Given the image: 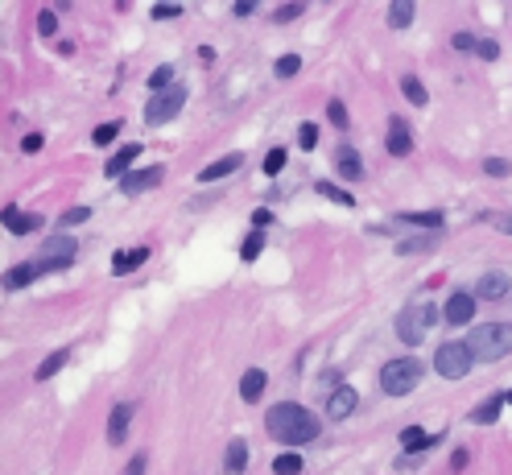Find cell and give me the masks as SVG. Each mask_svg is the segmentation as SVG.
Wrapping results in <instances>:
<instances>
[{
    "label": "cell",
    "instance_id": "6da1fadb",
    "mask_svg": "<svg viewBox=\"0 0 512 475\" xmlns=\"http://www.w3.org/2000/svg\"><path fill=\"white\" fill-rule=\"evenodd\" d=\"M265 430L285 442V447H302V442H314L318 438V418L310 409H302L298 401H281L265 414Z\"/></svg>",
    "mask_w": 512,
    "mask_h": 475
},
{
    "label": "cell",
    "instance_id": "7a4b0ae2",
    "mask_svg": "<svg viewBox=\"0 0 512 475\" xmlns=\"http://www.w3.org/2000/svg\"><path fill=\"white\" fill-rule=\"evenodd\" d=\"M467 347H471V356L484 360V364L504 360V356H512V327L508 323H484L467 335Z\"/></svg>",
    "mask_w": 512,
    "mask_h": 475
},
{
    "label": "cell",
    "instance_id": "3957f363",
    "mask_svg": "<svg viewBox=\"0 0 512 475\" xmlns=\"http://www.w3.org/2000/svg\"><path fill=\"white\" fill-rule=\"evenodd\" d=\"M434 319H438V306L434 302H413V306H405L401 314H397V339L401 343H422L426 339V331L434 327Z\"/></svg>",
    "mask_w": 512,
    "mask_h": 475
},
{
    "label": "cell",
    "instance_id": "277c9868",
    "mask_svg": "<svg viewBox=\"0 0 512 475\" xmlns=\"http://www.w3.org/2000/svg\"><path fill=\"white\" fill-rule=\"evenodd\" d=\"M418 380H422V364L413 360V356L389 360V364L380 368V389L389 393V397H405L409 389H418Z\"/></svg>",
    "mask_w": 512,
    "mask_h": 475
},
{
    "label": "cell",
    "instance_id": "5b68a950",
    "mask_svg": "<svg viewBox=\"0 0 512 475\" xmlns=\"http://www.w3.org/2000/svg\"><path fill=\"white\" fill-rule=\"evenodd\" d=\"M471 364H475V356H471L467 343H442L438 352H434V368L446 380H463L471 372Z\"/></svg>",
    "mask_w": 512,
    "mask_h": 475
},
{
    "label": "cell",
    "instance_id": "8992f818",
    "mask_svg": "<svg viewBox=\"0 0 512 475\" xmlns=\"http://www.w3.org/2000/svg\"><path fill=\"white\" fill-rule=\"evenodd\" d=\"M182 104H186V91H182V87H170V91H162V95H153V100L145 104V124H166V120H174V116L182 112Z\"/></svg>",
    "mask_w": 512,
    "mask_h": 475
},
{
    "label": "cell",
    "instance_id": "52a82bcc",
    "mask_svg": "<svg viewBox=\"0 0 512 475\" xmlns=\"http://www.w3.org/2000/svg\"><path fill=\"white\" fill-rule=\"evenodd\" d=\"M475 294H467V290H459V294H451L446 298V306H442V319L446 323H455V327H467L471 319H475Z\"/></svg>",
    "mask_w": 512,
    "mask_h": 475
},
{
    "label": "cell",
    "instance_id": "ba28073f",
    "mask_svg": "<svg viewBox=\"0 0 512 475\" xmlns=\"http://www.w3.org/2000/svg\"><path fill=\"white\" fill-rule=\"evenodd\" d=\"M42 273H50V261H25V265H17V269H9L5 273V290L13 294V290H25L34 277H42Z\"/></svg>",
    "mask_w": 512,
    "mask_h": 475
},
{
    "label": "cell",
    "instance_id": "9c48e42d",
    "mask_svg": "<svg viewBox=\"0 0 512 475\" xmlns=\"http://www.w3.org/2000/svg\"><path fill=\"white\" fill-rule=\"evenodd\" d=\"M133 414H137L133 401H120L112 409V418H108V442H112V447H120V442L128 438V422H133Z\"/></svg>",
    "mask_w": 512,
    "mask_h": 475
},
{
    "label": "cell",
    "instance_id": "30bf717a",
    "mask_svg": "<svg viewBox=\"0 0 512 475\" xmlns=\"http://www.w3.org/2000/svg\"><path fill=\"white\" fill-rule=\"evenodd\" d=\"M42 261H58V265H75V236H50L42 248Z\"/></svg>",
    "mask_w": 512,
    "mask_h": 475
},
{
    "label": "cell",
    "instance_id": "8fae6325",
    "mask_svg": "<svg viewBox=\"0 0 512 475\" xmlns=\"http://www.w3.org/2000/svg\"><path fill=\"white\" fill-rule=\"evenodd\" d=\"M162 178H166V170H162V166H149V170H133V174H128V178L120 182V190H124V195H141V190L157 186Z\"/></svg>",
    "mask_w": 512,
    "mask_h": 475
},
{
    "label": "cell",
    "instance_id": "7c38bea8",
    "mask_svg": "<svg viewBox=\"0 0 512 475\" xmlns=\"http://www.w3.org/2000/svg\"><path fill=\"white\" fill-rule=\"evenodd\" d=\"M475 298H484V302L508 298V277H504V273H484V277L475 281Z\"/></svg>",
    "mask_w": 512,
    "mask_h": 475
},
{
    "label": "cell",
    "instance_id": "4fadbf2b",
    "mask_svg": "<svg viewBox=\"0 0 512 475\" xmlns=\"http://www.w3.org/2000/svg\"><path fill=\"white\" fill-rule=\"evenodd\" d=\"M409 149H413L409 124H405L401 116H393V120H389V153H393V157H409Z\"/></svg>",
    "mask_w": 512,
    "mask_h": 475
},
{
    "label": "cell",
    "instance_id": "5bb4252c",
    "mask_svg": "<svg viewBox=\"0 0 512 475\" xmlns=\"http://www.w3.org/2000/svg\"><path fill=\"white\" fill-rule=\"evenodd\" d=\"M149 261V248L141 244V248H128V252H116V257H112V273L116 277H128V273H133L137 265H145Z\"/></svg>",
    "mask_w": 512,
    "mask_h": 475
},
{
    "label": "cell",
    "instance_id": "9a60e30c",
    "mask_svg": "<svg viewBox=\"0 0 512 475\" xmlns=\"http://www.w3.org/2000/svg\"><path fill=\"white\" fill-rule=\"evenodd\" d=\"M137 153H141V145H120V153H116L112 162L104 166V174H108V178H120V182H124V178H128V166L137 162Z\"/></svg>",
    "mask_w": 512,
    "mask_h": 475
},
{
    "label": "cell",
    "instance_id": "2e32d148",
    "mask_svg": "<svg viewBox=\"0 0 512 475\" xmlns=\"http://www.w3.org/2000/svg\"><path fill=\"white\" fill-rule=\"evenodd\" d=\"M5 228L13 236H25V232H38L42 228V215H21L17 207H5Z\"/></svg>",
    "mask_w": 512,
    "mask_h": 475
},
{
    "label": "cell",
    "instance_id": "e0dca14e",
    "mask_svg": "<svg viewBox=\"0 0 512 475\" xmlns=\"http://www.w3.org/2000/svg\"><path fill=\"white\" fill-rule=\"evenodd\" d=\"M236 166H244V153H228L219 157V162H211L207 170H199V182H215V178H228Z\"/></svg>",
    "mask_w": 512,
    "mask_h": 475
},
{
    "label": "cell",
    "instance_id": "ac0fdd59",
    "mask_svg": "<svg viewBox=\"0 0 512 475\" xmlns=\"http://www.w3.org/2000/svg\"><path fill=\"white\" fill-rule=\"evenodd\" d=\"M504 401H508V393H492L484 405H475V414H471V422L475 426H492L496 418H500V409H504Z\"/></svg>",
    "mask_w": 512,
    "mask_h": 475
},
{
    "label": "cell",
    "instance_id": "d6986e66",
    "mask_svg": "<svg viewBox=\"0 0 512 475\" xmlns=\"http://www.w3.org/2000/svg\"><path fill=\"white\" fill-rule=\"evenodd\" d=\"M351 409H356V389H347V385H343V389H335V393H331V401H327V414H331L335 422H343V418L351 414Z\"/></svg>",
    "mask_w": 512,
    "mask_h": 475
},
{
    "label": "cell",
    "instance_id": "ffe728a7",
    "mask_svg": "<svg viewBox=\"0 0 512 475\" xmlns=\"http://www.w3.org/2000/svg\"><path fill=\"white\" fill-rule=\"evenodd\" d=\"M335 166H339V174H343V178H351V182H356V178H364L360 153L351 149V145H339V153H335Z\"/></svg>",
    "mask_w": 512,
    "mask_h": 475
},
{
    "label": "cell",
    "instance_id": "44dd1931",
    "mask_svg": "<svg viewBox=\"0 0 512 475\" xmlns=\"http://www.w3.org/2000/svg\"><path fill=\"white\" fill-rule=\"evenodd\" d=\"M265 380H269V376H265L261 368H248V372L240 376V397H244V401H261Z\"/></svg>",
    "mask_w": 512,
    "mask_h": 475
},
{
    "label": "cell",
    "instance_id": "7402d4cb",
    "mask_svg": "<svg viewBox=\"0 0 512 475\" xmlns=\"http://www.w3.org/2000/svg\"><path fill=\"white\" fill-rule=\"evenodd\" d=\"M223 467H228V475H240L248 467V447H244V438H232L228 442V455H223Z\"/></svg>",
    "mask_w": 512,
    "mask_h": 475
},
{
    "label": "cell",
    "instance_id": "603a6c76",
    "mask_svg": "<svg viewBox=\"0 0 512 475\" xmlns=\"http://www.w3.org/2000/svg\"><path fill=\"white\" fill-rule=\"evenodd\" d=\"M438 240H442V232H430V236H409V240H401V244H397V252H401V257H409V252H430V248H438Z\"/></svg>",
    "mask_w": 512,
    "mask_h": 475
},
{
    "label": "cell",
    "instance_id": "cb8c5ba5",
    "mask_svg": "<svg viewBox=\"0 0 512 475\" xmlns=\"http://www.w3.org/2000/svg\"><path fill=\"white\" fill-rule=\"evenodd\" d=\"M413 17H418V9H413V0H393V9H389V25H393V29L413 25Z\"/></svg>",
    "mask_w": 512,
    "mask_h": 475
},
{
    "label": "cell",
    "instance_id": "d4e9b609",
    "mask_svg": "<svg viewBox=\"0 0 512 475\" xmlns=\"http://www.w3.org/2000/svg\"><path fill=\"white\" fill-rule=\"evenodd\" d=\"M405 224H413V228H434V232H442V211H413V215H401Z\"/></svg>",
    "mask_w": 512,
    "mask_h": 475
},
{
    "label": "cell",
    "instance_id": "484cf974",
    "mask_svg": "<svg viewBox=\"0 0 512 475\" xmlns=\"http://www.w3.org/2000/svg\"><path fill=\"white\" fill-rule=\"evenodd\" d=\"M430 442H434V438H430L422 426H409V430H401V447H405V451H422V447H430Z\"/></svg>",
    "mask_w": 512,
    "mask_h": 475
},
{
    "label": "cell",
    "instance_id": "4316f807",
    "mask_svg": "<svg viewBox=\"0 0 512 475\" xmlns=\"http://www.w3.org/2000/svg\"><path fill=\"white\" fill-rule=\"evenodd\" d=\"M401 91L409 95V104H418V108H422V104H430V95H426V87H422V79H418V75H405V79H401Z\"/></svg>",
    "mask_w": 512,
    "mask_h": 475
},
{
    "label": "cell",
    "instance_id": "83f0119b",
    "mask_svg": "<svg viewBox=\"0 0 512 475\" xmlns=\"http://www.w3.org/2000/svg\"><path fill=\"white\" fill-rule=\"evenodd\" d=\"M67 360H71V347H58V352H54V356H46V364L38 368V380H50L62 364H67Z\"/></svg>",
    "mask_w": 512,
    "mask_h": 475
},
{
    "label": "cell",
    "instance_id": "f1b7e54d",
    "mask_svg": "<svg viewBox=\"0 0 512 475\" xmlns=\"http://www.w3.org/2000/svg\"><path fill=\"white\" fill-rule=\"evenodd\" d=\"M273 471H277V475H298V471H302V459H298L294 451H285V455L273 459Z\"/></svg>",
    "mask_w": 512,
    "mask_h": 475
},
{
    "label": "cell",
    "instance_id": "f546056e",
    "mask_svg": "<svg viewBox=\"0 0 512 475\" xmlns=\"http://www.w3.org/2000/svg\"><path fill=\"white\" fill-rule=\"evenodd\" d=\"M298 67H302V58H298V54H281L273 71H277V79H294V75H298Z\"/></svg>",
    "mask_w": 512,
    "mask_h": 475
},
{
    "label": "cell",
    "instance_id": "4dcf8cb0",
    "mask_svg": "<svg viewBox=\"0 0 512 475\" xmlns=\"http://www.w3.org/2000/svg\"><path fill=\"white\" fill-rule=\"evenodd\" d=\"M318 195H327L331 203H343V207H351V203H356V199H351L347 190H343V186H335V182H318Z\"/></svg>",
    "mask_w": 512,
    "mask_h": 475
},
{
    "label": "cell",
    "instance_id": "1f68e13d",
    "mask_svg": "<svg viewBox=\"0 0 512 475\" xmlns=\"http://www.w3.org/2000/svg\"><path fill=\"white\" fill-rule=\"evenodd\" d=\"M170 83H174V67H157V71L149 75V87H153V95L170 91Z\"/></svg>",
    "mask_w": 512,
    "mask_h": 475
},
{
    "label": "cell",
    "instance_id": "d6a6232c",
    "mask_svg": "<svg viewBox=\"0 0 512 475\" xmlns=\"http://www.w3.org/2000/svg\"><path fill=\"white\" fill-rule=\"evenodd\" d=\"M261 248H265V236L252 232V236L244 240V248H240V257H244V261H256V257H261Z\"/></svg>",
    "mask_w": 512,
    "mask_h": 475
},
{
    "label": "cell",
    "instance_id": "836d02e7",
    "mask_svg": "<svg viewBox=\"0 0 512 475\" xmlns=\"http://www.w3.org/2000/svg\"><path fill=\"white\" fill-rule=\"evenodd\" d=\"M116 133H120V120H112V124H100V129L91 133V141H95V145H112V141H116Z\"/></svg>",
    "mask_w": 512,
    "mask_h": 475
},
{
    "label": "cell",
    "instance_id": "e575fe53",
    "mask_svg": "<svg viewBox=\"0 0 512 475\" xmlns=\"http://www.w3.org/2000/svg\"><path fill=\"white\" fill-rule=\"evenodd\" d=\"M87 215H91L87 207H71V211H62V219H58V224H62V228H79Z\"/></svg>",
    "mask_w": 512,
    "mask_h": 475
},
{
    "label": "cell",
    "instance_id": "d590c367",
    "mask_svg": "<svg viewBox=\"0 0 512 475\" xmlns=\"http://www.w3.org/2000/svg\"><path fill=\"white\" fill-rule=\"evenodd\" d=\"M327 120L335 124V129H347V108H343L339 100H331V104H327Z\"/></svg>",
    "mask_w": 512,
    "mask_h": 475
},
{
    "label": "cell",
    "instance_id": "8d00e7d4",
    "mask_svg": "<svg viewBox=\"0 0 512 475\" xmlns=\"http://www.w3.org/2000/svg\"><path fill=\"white\" fill-rule=\"evenodd\" d=\"M281 166H285V149L277 145V149H269V157H265V174H281Z\"/></svg>",
    "mask_w": 512,
    "mask_h": 475
},
{
    "label": "cell",
    "instance_id": "74e56055",
    "mask_svg": "<svg viewBox=\"0 0 512 475\" xmlns=\"http://www.w3.org/2000/svg\"><path fill=\"white\" fill-rule=\"evenodd\" d=\"M54 29H58V17H54L50 9H42V13H38V34H42V38H50Z\"/></svg>",
    "mask_w": 512,
    "mask_h": 475
},
{
    "label": "cell",
    "instance_id": "f35d334b",
    "mask_svg": "<svg viewBox=\"0 0 512 475\" xmlns=\"http://www.w3.org/2000/svg\"><path fill=\"white\" fill-rule=\"evenodd\" d=\"M484 170H488L492 178H508V174H512V166L504 162V157H488V162H484Z\"/></svg>",
    "mask_w": 512,
    "mask_h": 475
},
{
    "label": "cell",
    "instance_id": "ab89813d",
    "mask_svg": "<svg viewBox=\"0 0 512 475\" xmlns=\"http://www.w3.org/2000/svg\"><path fill=\"white\" fill-rule=\"evenodd\" d=\"M298 145H302V149H314V145H318V129H314L310 120H306L302 129H298Z\"/></svg>",
    "mask_w": 512,
    "mask_h": 475
},
{
    "label": "cell",
    "instance_id": "60d3db41",
    "mask_svg": "<svg viewBox=\"0 0 512 475\" xmlns=\"http://www.w3.org/2000/svg\"><path fill=\"white\" fill-rule=\"evenodd\" d=\"M302 9H306V5H285V9L273 13V21H294V17H302Z\"/></svg>",
    "mask_w": 512,
    "mask_h": 475
},
{
    "label": "cell",
    "instance_id": "b9f144b4",
    "mask_svg": "<svg viewBox=\"0 0 512 475\" xmlns=\"http://www.w3.org/2000/svg\"><path fill=\"white\" fill-rule=\"evenodd\" d=\"M475 50H479V58H488V62H492V58H500V46H496L492 38H484V42H479Z\"/></svg>",
    "mask_w": 512,
    "mask_h": 475
},
{
    "label": "cell",
    "instance_id": "7bdbcfd3",
    "mask_svg": "<svg viewBox=\"0 0 512 475\" xmlns=\"http://www.w3.org/2000/svg\"><path fill=\"white\" fill-rule=\"evenodd\" d=\"M153 17H157V21H170V17H182V9H178V5H157Z\"/></svg>",
    "mask_w": 512,
    "mask_h": 475
},
{
    "label": "cell",
    "instance_id": "ee69618b",
    "mask_svg": "<svg viewBox=\"0 0 512 475\" xmlns=\"http://www.w3.org/2000/svg\"><path fill=\"white\" fill-rule=\"evenodd\" d=\"M21 149H25V153H38V149H42V133H29V137L21 141Z\"/></svg>",
    "mask_w": 512,
    "mask_h": 475
},
{
    "label": "cell",
    "instance_id": "f6af8a7d",
    "mask_svg": "<svg viewBox=\"0 0 512 475\" xmlns=\"http://www.w3.org/2000/svg\"><path fill=\"white\" fill-rule=\"evenodd\" d=\"M269 219H273V211H269V207H261V211L252 215V224H256V228H269Z\"/></svg>",
    "mask_w": 512,
    "mask_h": 475
},
{
    "label": "cell",
    "instance_id": "bcb514c9",
    "mask_svg": "<svg viewBox=\"0 0 512 475\" xmlns=\"http://www.w3.org/2000/svg\"><path fill=\"white\" fill-rule=\"evenodd\" d=\"M479 42L471 38V34H455V50H475Z\"/></svg>",
    "mask_w": 512,
    "mask_h": 475
},
{
    "label": "cell",
    "instance_id": "7dc6e473",
    "mask_svg": "<svg viewBox=\"0 0 512 475\" xmlns=\"http://www.w3.org/2000/svg\"><path fill=\"white\" fill-rule=\"evenodd\" d=\"M124 475H145V455H137L133 463H128V471Z\"/></svg>",
    "mask_w": 512,
    "mask_h": 475
},
{
    "label": "cell",
    "instance_id": "c3c4849f",
    "mask_svg": "<svg viewBox=\"0 0 512 475\" xmlns=\"http://www.w3.org/2000/svg\"><path fill=\"white\" fill-rule=\"evenodd\" d=\"M256 5H252V0H236V17H248Z\"/></svg>",
    "mask_w": 512,
    "mask_h": 475
},
{
    "label": "cell",
    "instance_id": "681fc988",
    "mask_svg": "<svg viewBox=\"0 0 512 475\" xmlns=\"http://www.w3.org/2000/svg\"><path fill=\"white\" fill-rule=\"evenodd\" d=\"M451 467L463 471V467H467V451H455V463H451Z\"/></svg>",
    "mask_w": 512,
    "mask_h": 475
},
{
    "label": "cell",
    "instance_id": "f907efd6",
    "mask_svg": "<svg viewBox=\"0 0 512 475\" xmlns=\"http://www.w3.org/2000/svg\"><path fill=\"white\" fill-rule=\"evenodd\" d=\"M504 228H508V232H512V215H508V219H504Z\"/></svg>",
    "mask_w": 512,
    "mask_h": 475
},
{
    "label": "cell",
    "instance_id": "816d5d0a",
    "mask_svg": "<svg viewBox=\"0 0 512 475\" xmlns=\"http://www.w3.org/2000/svg\"><path fill=\"white\" fill-rule=\"evenodd\" d=\"M508 405H512V393H508Z\"/></svg>",
    "mask_w": 512,
    "mask_h": 475
}]
</instances>
